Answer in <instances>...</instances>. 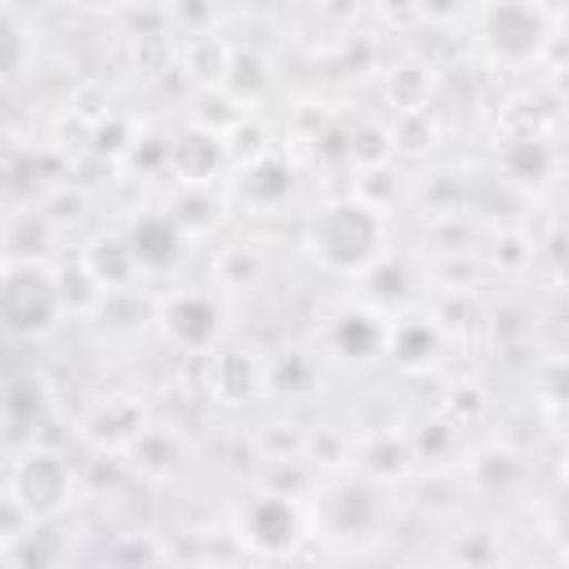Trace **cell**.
Here are the masks:
<instances>
[{
	"label": "cell",
	"mask_w": 569,
	"mask_h": 569,
	"mask_svg": "<svg viewBox=\"0 0 569 569\" xmlns=\"http://www.w3.org/2000/svg\"><path fill=\"white\" fill-rule=\"evenodd\" d=\"M18 58H22V31L9 13H0V76H9Z\"/></svg>",
	"instance_id": "obj_4"
},
{
	"label": "cell",
	"mask_w": 569,
	"mask_h": 569,
	"mask_svg": "<svg viewBox=\"0 0 569 569\" xmlns=\"http://www.w3.org/2000/svg\"><path fill=\"white\" fill-rule=\"evenodd\" d=\"M311 244L329 267H342V271L365 267L378 249V218L365 204H333L316 218Z\"/></svg>",
	"instance_id": "obj_1"
},
{
	"label": "cell",
	"mask_w": 569,
	"mask_h": 569,
	"mask_svg": "<svg viewBox=\"0 0 569 569\" xmlns=\"http://www.w3.org/2000/svg\"><path fill=\"white\" fill-rule=\"evenodd\" d=\"M58 316V289L36 267H13L0 280V325L13 333H40Z\"/></svg>",
	"instance_id": "obj_2"
},
{
	"label": "cell",
	"mask_w": 569,
	"mask_h": 569,
	"mask_svg": "<svg viewBox=\"0 0 569 569\" xmlns=\"http://www.w3.org/2000/svg\"><path fill=\"white\" fill-rule=\"evenodd\" d=\"M13 489H18V507L31 511V516H53L62 511L67 502V489H71V476H67V462L58 453H27L18 476H13Z\"/></svg>",
	"instance_id": "obj_3"
}]
</instances>
